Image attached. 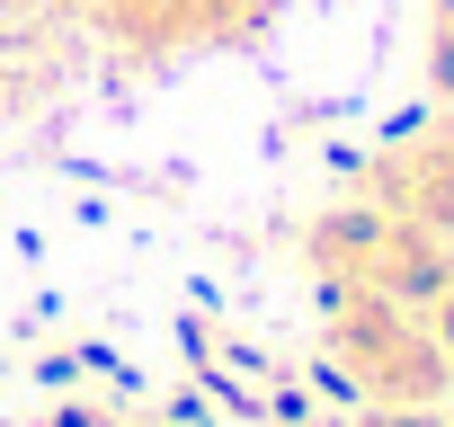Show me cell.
<instances>
[{
    "label": "cell",
    "mask_w": 454,
    "mask_h": 427,
    "mask_svg": "<svg viewBox=\"0 0 454 427\" xmlns=\"http://www.w3.org/2000/svg\"><path fill=\"white\" fill-rule=\"evenodd\" d=\"M365 427H445L436 409H365Z\"/></svg>",
    "instance_id": "obj_6"
},
{
    "label": "cell",
    "mask_w": 454,
    "mask_h": 427,
    "mask_svg": "<svg viewBox=\"0 0 454 427\" xmlns=\"http://www.w3.org/2000/svg\"><path fill=\"white\" fill-rule=\"evenodd\" d=\"M427 321H436V338H445V356H454V276H445V294L427 303Z\"/></svg>",
    "instance_id": "obj_7"
},
{
    "label": "cell",
    "mask_w": 454,
    "mask_h": 427,
    "mask_svg": "<svg viewBox=\"0 0 454 427\" xmlns=\"http://www.w3.org/2000/svg\"><path fill=\"white\" fill-rule=\"evenodd\" d=\"M365 205L401 214V223H427L454 241V107L436 125H410L401 143H383L365 160Z\"/></svg>",
    "instance_id": "obj_4"
},
{
    "label": "cell",
    "mask_w": 454,
    "mask_h": 427,
    "mask_svg": "<svg viewBox=\"0 0 454 427\" xmlns=\"http://www.w3.org/2000/svg\"><path fill=\"white\" fill-rule=\"evenodd\" d=\"M45 10L90 27L125 63H187V54H232L268 36L286 0H10L0 19H27V36H45Z\"/></svg>",
    "instance_id": "obj_2"
},
{
    "label": "cell",
    "mask_w": 454,
    "mask_h": 427,
    "mask_svg": "<svg viewBox=\"0 0 454 427\" xmlns=\"http://www.w3.org/2000/svg\"><path fill=\"white\" fill-rule=\"evenodd\" d=\"M427 81L436 98H454V0H427Z\"/></svg>",
    "instance_id": "obj_5"
},
{
    "label": "cell",
    "mask_w": 454,
    "mask_h": 427,
    "mask_svg": "<svg viewBox=\"0 0 454 427\" xmlns=\"http://www.w3.org/2000/svg\"><path fill=\"white\" fill-rule=\"evenodd\" d=\"M303 268L321 276V294H392L427 312L454 276V241L427 223H401L383 205H339L303 232Z\"/></svg>",
    "instance_id": "obj_3"
},
{
    "label": "cell",
    "mask_w": 454,
    "mask_h": 427,
    "mask_svg": "<svg viewBox=\"0 0 454 427\" xmlns=\"http://www.w3.org/2000/svg\"><path fill=\"white\" fill-rule=\"evenodd\" d=\"M321 347L365 409H436L454 392V356L419 303L392 294H321Z\"/></svg>",
    "instance_id": "obj_1"
}]
</instances>
